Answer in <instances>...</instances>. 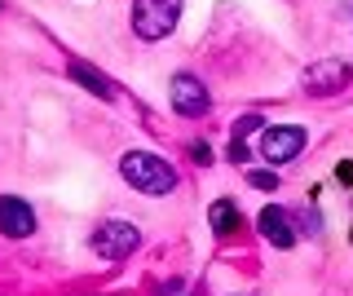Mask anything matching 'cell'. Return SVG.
<instances>
[{
    "instance_id": "cell-9",
    "label": "cell",
    "mask_w": 353,
    "mask_h": 296,
    "mask_svg": "<svg viewBox=\"0 0 353 296\" xmlns=\"http://www.w3.org/2000/svg\"><path fill=\"white\" fill-rule=\"evenodd\" d=\"M71 75H75V80L84 84L88 93L106 97V102H110V97H115V84H110V80H106V75L97 71V67H88V62H71Z\"/></svg>"
},
{
    "instance_id": "cell-6",
    "label": "cell",
    "mask_w": 353,
    "mask_h": 296,
    "mask_svg": "<svg viewBox=\"0 0 353 296\" xmlns=\"http://www.w3.org/2000/svg\"><path fill=\"white\" fill-rule=\"evenodd\" d=\"M31 230H36V213H31V204L18 199V195H0V235L27 239Z\"/></svg>"
},
{
    "instance_id": "cell-4",
    "label": "cell",
    "mask_w": 353,
    "mask_h": 296,
    "mask_svg": "<svg viewBox=\"0 0 353 296\" xmlns=\"http://www.w3.org/2000/svg\"><path fill=\"white\" fill-rule=\"evenodd\" d=\"M137 244H141V230L132 221H106V226H97V235H93V252L106 257V261L128 257Z\"/></svg>"
},
{
    "instance_id": "cell-1",
    "label": "cell",
    "mask_w": 353,
    "mask_h": 296,
    "mask_svg": "<svg viewBox=\"0 0 353 296\" xmlns=\"http://www.w3.org/2000/svg\"><path fill=\"white\" fill-rule=\"evenodd\" d=\"M119 172H124V181L132 186V190L154 195V199L176 190V168H172L168 159L150 155V150H128V155L119 159Z\"/></svg>"
},
{
    "instance_id": "cell-10",
    "label": "cell",
    "mask_w": 353,
    "mask_h": 296,
    "mask_svg": "<svg viewBox=\"0 0 353 296\" xmlns=\"http://www.w3.org/2000/svg\"><path fill=\"white\" fill-rule=\"evenodd\" d=\"M208 221H212V230H216V235H230V230L239 226V213H234V204H230V199L212 204V213H208Z\"/></svg>"
},
{
    "instance_id": "cell-8",
    "label": "cell",
    "mask_w": 353,
    "mask_h": 296,
    "mask_svg": "<svg viewBox=\"0 0 353 296\" xmlns=\"http://www.w3.org/2000/svg\"><path fill=\"white\" fill-rule=\"evenodd\" d=\"M292 221H296V217L287 213V208H279V204H270V208H265V213L256 217L261 235L270 239L274 248H292V244H296V230H292Z\"/></svg>"
},
{
    "instance_id": "cell-2",
    "label": "cell",
    "mask_w": 353,
    "mask_h": 296,
    "mask_svg": "<svg viewBox=\"0 0 353 296\" xmlns=\"http://www.w3.org/2000/svg\"><path fill=\"white\" fill-rule=\"evenodd\" d=\"M185 0H132V31L141 40H163L181 23Z\"/></svg>"
},
{
    "instance_id": "cell-12",
    "label": "cell",
    "mask_w": 353,
    "mask_h": 296,
    "mask_svg": "<svg viewBox=\"0 0 353 296\" xmlns=\"http://www.w3.org/2000/svg\"><path fill=\"white\" fill-rule=\"evenodd\" d=\"M194 159H199V164H212V150H208L203 141H199V146H194Z\"/></svg>"
},
{
    "instance_id": "cell-5",
    "label": "cell",
    "mask_w": 353,
    "mask_h": 296,
    "mask_svg": "<svg viewBox=\"0 0 353 296\" xmlns=\"http://www.w3.org/2000/svg\"><path fill=\"white\" fill-rule=\"evenodd\" d=\"M305 128H296V124H279V128H265V137H261V155L270 159V164H292L296 155L305 150Z\"/></svg>"
},
{
    "instance_id": "cell-7",
    "label": "cell",
    "mask_w": 353,
    "mask_h": 296,
    "mask_svg": "<svg viewBox=\"0 0 353 296\" xmlns=\"http://www.w3.org/2000/svg\"><path fill=\"white\" fill-rule=\"evenodd\" d=\"M172 106H176V115H203L208 111V84L199 75H172Z\"/></svg>"
},
{
    "instance_id": "cell-3",
    "label": "cell",
    "mask_w": 353,
    "mask_h": 296,
    "mask_svg": "<svg viewBox=\"0 0 353 296\" xmlns=\"http://www.w3.org/2000/svg\"><path fill=\"white\" fill-rule=\"evenodd\" d=\"M301 84H305V93H314V97H331V93L345 89V84H353V67L340 62V58H318L314 67H305Z\"/></svg>"
},
{
    "instance_id": "cell-11",
    "label": "cell",
    "mask_w": 353,
    "mask_h": 296,
    "mask_svg": "<svg viewBox=\"0 0 353 296\" xmlns=\"http://www.w3.org/2000/svg\"><path fill=\"white\" fill-rule=\"evenodd\" d=\"M248 177H252V186H261V190H274V186H279L270 172H248Z\"/></svg>"
}]
</instances>
